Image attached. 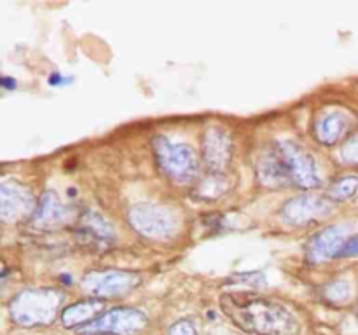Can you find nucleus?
Listing matches in <instances>:
<instances>
[{"label": "nucleus", "instance_id": "nucleus-14", "mask_svg": "<svg viewBox=\"0 0 358 335\" xmlns=\"http://www.w3.org/2000/svg\"><path fill=\"white\" fill-rule=\"evenodd\" d=\"M77 236L87 244L103 246L114 239V230L103 216L94 211H86L77 223Z\"/></svg>", "mask_w": 358, "mask_h": 335}, {"label": "nucleus", "instance_id": "nucleus-17", "mask_svg": "<svg viewBox=\"0 0 358 335\" xmlns=\"http://www.w3.org/2000/svg\"><path fill=\"white\" fill-rule=\"evenodd\" d=\"M229 188V180L224 173H212L210 171L208 177L201 178L199 184L196 185L194 194L196 198L205 199V201H213V199L222 198Z\"/></svg>", "mask_w": 358, "mask_h": 335}, {"label": "nucleus", "instance_id": "nucleus-3", "mask_svg": "<svg viewBox=\"0 0 358 335\" xmlns=\"http://www.w3.org/2000/svg\"><path fill=\"white\" fill-rule=\"evenodd\" d=\"M152 150L157 166L170 180L177 184H189L198 177L199 161L192 147L171 142L166 136H154Z\"/></svg>", "mask_w": 358, "mask_h": 335}, {"label": "nucleus", "instance_id": "nucleus-7", "mask_svg": "<svg viewBox=\"0 0 358 335\" xmlns=\"http://www.w3.org/2000/svg\"><path fill=\"white\" fill-rule=\"evenodd\" d=\"M147 325V316L135 307H115L107 311L93 323L80 328L84 335H135L143 330Z\"/></svg>", "mask_w": 358, "mask_h": 335}, {"label": "nucleus", "instance_id": "nucleus-2", "mask_svg": "<svg viewBox=\"0 0 358 335\" xmlns=\"http://www.w3.org/2000/svg\"><path fill=\"white\" fill-rule=\"evenodd\" d=\"M63 302V293L55 288H28L17 293L9 304L10 320L21 327L51 325Z\"/></svg>", "mask_w": 358, "mask_h": 335}, {"label": "nucleus", "instance_id": "nucleus-16", "mask_svg": "<svg viewBox=\"0 0 358 335\" xmlns=\"http://www.w3.org/2000/svg\"><path fill=\"white\" fill-rule=\"evenodd\" d=\"M257 178L262 185L271 188H283L290 185L289 177H287L285 170H283L282 163L278 161L276 154L273 152V149H269L268 152L262 154L261 159H259Z\"/></svg>", "mask_w": 358, "mask_h": 335}, {"label": "nucleus", "instance_id": "nucleus-12", "mask_svg": "<svg viewBox=\"0 0 358 335\" xmlns=\"http://www.w3.org/2000/svg\"><path fill=\"white\" fill-rule=\"evenodd\" d=\"M72 218V209L66 204H63L59 201L58 194L48 191L41 195V199L37 201V208H35L34 215H31V222L35 227L45 230L59 229L65 223H69V220Z\"/></svg>", "mask_w": 358, "mask_h": 335}, {"label": "nucleus", "instance_id": "nucleus-19", "mask_svg": "<svg viewBox=\"0 0 358 335\" xmlns=\"http://www.w3.org/2000/svg\"><path fill=\"white\" fill-rule=\"evenodd\" d=\"M324 295L327 297L331 302L343 304L352 297V285L348 281H334L329 283L324 288Z\"/></svg>", "mask_w": 358, "mask_h": 335}, {"label": "nucleus", "instance_id": "nucleus-21", "mask_svg": "<svg viewBox=\"0 0 358 335\" xmlns=\"http://www.w3.org/2000/svg\"><path fill=\"white\" fill-rule=\"evenodd\" d=\"M168 335H198V330L192 325V321L180 320L171 325L170 330H168Z\"/></svg>", "mask_w": 358, "mask_h": 335}, {"label": "nucleus", "instance_id": "nucleus-18", "mask_svg": "<svg viewBox=\"0 0 358 335\" xmlns=\"http://www.w3.org/2000/svg\"><path fill=\"white\" fill-rule=\"evenodd\" d=\"M358 191V177L355 174H345L332 181L327 188V198L331 201H346L352 199Z\"/></svg>", "mask_w": 358, "mask_h": 335}, {"label": "nucleus", "instance_id": "nucleus-22", "mask_svg": "<svg viewBox=\"0 0 358 335\" xmlns=\"http://www.w3.org/2000/svg\"><path fill=\"white\" fill-rule=\"evenodd\" d=\"M339 257H358V236L350 237V239L346 241Z\"/></svg>", "mask_w": 358, "mask_h": 335}, {"label": "nucleus", "instance_id": "nucleus-15", "mask_svg": "<svg viewBox=\"0 0 358 335\" xmlns=\"http://www.w3.org/2000/svg\"><path fill=\"white\" fill-rule=\"evenodd\" d=\"M103 300L100 299H84L79 302L72 304V306L65 307L62 313V323L65 328H79L86 327V325L93 323L96 318L103 314Z\"/></svg>", "mask_w": 358, "mask_h": 335}, {"label": "nucleus", "instance_id": "nucleus-10", "mask_svg": "<svg viewBox=\"0 0 358 335\" xmlns=\"http://www.w3.org/2000/svg\"><path fill=\"white\" fill-rule=\"evenodd\" d=\"M350 232H352V227L348 223H338V225H329L322 229L308 243V258L315 262V264H318V262H325L334 257H339L343 246L350 239Z\"/></svg>", "mask_w": 358, "mask_h": 335}, {"label": "nucleus", "instance_id": "nucleus-23", "mask_svg": "<svg viewBox=\"0 0 358 335\" xmlns=\"http://www.w3.org/2000/svg\"><path fill=\"white\" fill-rule=\"evenodd\" d=\"M357 314H358V306H357Z\"/></svg>", "mask_w": 358, "mask_h": 335}, {"label": "nucleus", "instance_id": "nucleus-5", "mask_svg": "<svg viewBox=\"0 0 358 335\" xmlns=\"http://www.w3.org/2000/svg\"><path fill=\"white\" fill-rule=\"evenodd\" d=\"M133 229L152 239H168L175 236L180 227L178 216L170 208L157 204H136L128 211Z\"/></svg>", "mask_w": 358, "mask_h": 335}, {"label": "nucleus", "instance_id": "nucleus-9", "mask_svg": "<svg viewBox=\"0 0 358 335\" xmlns=\"http://www.w3.org/2000/svg\"><path fill=\"white\" fill-rule=\"evenodd\" d=\"M37 201L30 188L20 181H3L0 185V215L3 222H17L28 215H34Z\"/></svg>", "mask_w": 358, "mask_h": 335}, {"label": "nucleus", "instance_id": "nucleus-11", "mask_svg": "<svg viewBox=\"0 0 358 335\" xmlns=\"http://www.w3.org/2000/svg\"><path fill=\"white\" fill-rule=\"evenodd\" d=\"M201 156L212 173H222L233 157L231 136L219 126L208 128L201 140Z\"/></svg>", "mask_w": 358, "mask_h": 335}, {"label": "nucleus", "instance_id": "nucleus-6", "mask_svg": "<svg viewBox=\"0 0 358 335\" xmlns=\"http://www.w3.org/2000/svg\"><path fill=\"white\" fill-rule=\"evenodd\" d=\"M140 283V276L131 271L121 269H101V271H90L84 274L80 286L84 292L93 299H115L136 288Z\"/></svg>", "mask_w": 358, "mask_h": 335}, {"label": "nucleus", "instance_id": "nucleus-4", "mask_svg": "<svg viewBox=\"0 0 358 335\" xmlns=\"http://www.w3.org/2000/svg\"><path fill=\"white\" fill-rule=\"evenodd\" d=\"M271 149L282 163L290 185H296L301 188H315L320 185L317 163L304 147L292 142V140H276Z\"/></svg>", "mask_w": 358, "mask_h": 335}, {"label": "nucleus", "instance_id": "nucleus-8", "mask_svg": "<svg viewBox=\"0 0 358 335\" xmlns=\"http://www.w3.org/2000/svg\"><path fill=\"white\" fill-rule=\"evenodd\" d=\"M334 201L325 195H299L287 201L282 208V218L290 225H306L331 215Z\"/></svg>", "mask_w": 358, "mask_h": 335}, {"label": "nucleus", "instance_id": "nucleus-20", "mask_svg": "<svg viewBox=\"0 0 358 335\" xmlns=\"http://www.w3.org/2000/svg\"><path fill=\"white\" fill-rule=\"evenodd\" d=\"M341 157L350 164L358 166V135H353L352 138L346 140L341 147Z\"/></svg>", "mask_w": 358, "mask_h": 335}, {"label": "nucleus", "instance_id": "nucleus-13", "mask_svg": "<svg viewBox=\"0 0 358 335\" xmlns=\"http://www.w3.org/2000/svg\"><path fill=\"white\" fill-rule=\"evenodd\" d=\"M350 115L345 110H325L318 115L315 122V136L324 145H334L338 140L343 138L350 128Z\"/></svg>", "mask_w": 358, "mask_h": 335}, {"label": "nucleus", "instance_id": "nucleus-1", "mask_svg": "<svg viewBox=\"0 0 358 335\" xmlns=\"http://www.w3.org/2000/svg\"><path fill=\"white\" fill-rule=\"evenodd\" d=\"M222 309L240 328L255 335H296L299 330L296 316L287 307L271 300L254 299L236 302L222 297Z\"/></svg>", "mask_w": 358, "mask_h": 335}]
</instances>
